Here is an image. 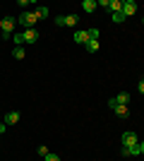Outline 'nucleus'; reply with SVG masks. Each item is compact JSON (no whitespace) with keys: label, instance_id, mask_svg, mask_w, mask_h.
Masks as SVG:
<instances>
[{"label":"nucleus","instance_id":"nucleus-1","mask_svg":"<svg viewBox=\"0 0 144 161\" xmlns=\"http://www.w3.org/2000/svg\"><path fill=\"white\" fill-rule=\"evenodd\" d=\"M36 22H39V14L36 12H22L19 14V24H24V27H29V29H34Z\"/></svg>","mask_w":144,"mask_h":161},{"label":"nucleus","instance_id":"nucleus-2","mask_svg":"<svg viewBox=\"0 0 144 161\" xmlns=\"http://www.w3.org/2000/svg\"><path fill=\"white\" fill-rule=\"evenodd\" d=\"M0 31H3V39H7L14 31V17H3V29Z\"/></svg>","mask_w":144,"mask_h":161},{"label":"nucleus","instance_id":"nucleus-3","mask_svg":"<svg viewBox=\"0 0 144 161\" xmlns=\"http://www.w3.org/2000/svg\"><path fill=\"white\" fill-rule=\"evenodd\" d=\"M135 12H137V3H135V0H125V3H123V14H125V19H127V17H132Z\"/></svg>","mask_w":144,"mask_h":161},{"label":"nucleus","instance_id":"nucleus-4","mask_svg":"<svg viewBox=\"0 0 144 161\" xmlns=\"http://www.w3.org/2000/svg\"><path fill=\"white\" fill-rule=\"evenodd\" d=\"M22 39H24V43H34V41H39V31L36 29H24Z\"/></svg>","mask_w":144,"mask_h":161},{"label":"nucleus","instance_id":"nucleus-5","mask_svg":"<svg viewBox=\"0 0 144 161\" xmlns=\"http://www.w3.org/2000/svg\"><path fill=\"white\" fill-rule=\"evenodd\" d=\"M123 144H125V147H132V144H137V135L132 132V130L123 132Z\"/></svg>","mask_w":144,"mask_h":161},{"label":"nucleus","instance_id":"nucleus-6","mask_svg":"<svg viewBox=\"0 0 144 161\" xmlns=\"http://www.w3.org/2000/svg\"><path fill=\"white\" fill-rule=\"evenodd\" d=\"M108 12L110 14L123 12V0H108Z\"/></svg>","mask_w":144,"mask_h":161},{"label":"nucleus","instance_id":"nucleus-7","mask_svg":"<svg viewBox=\"0 0 144 161\" xmlns=\"http://www.w3.org/2000/svg\"><path fill=\"white\" fill-rule=\"evenodd\" d=\"M22 115L17 113V111H10V113H5V125H14V123H19Z\"/></svg>","mask_w":144,"mask_h":161},{"label":"nucleus","instance_id":"nucleus-8","mask_svg":"<svg viewBox=\"0 0 144 161\" xmlns=\"http://www.w3.org/2000/svg\"><path fill=\"white\" fill-rule=\"evenodd\" d=\"M142 152H139V142L137 144H132V147H125L123 149V156H139Z\"/></svg>","mask_w":144,"mask_h":161},{"label":"nucleus","instance_id":"nucleus-9","mask_svg":"<svg viewBox=\"0 0 144 161\" xmlns=\"http://www.w3.org/2000/svg\"><path fill=\"white\" fill-rule=\"evenodd\" d=\"M113 113H115L118 118H127V115H130V108H127V106H123V103H118V106L113 108Z\"/></svg>","mask_w":144,"mask_h":161},{"label":"nucleus","instance_id":"nucleus-10","mask_svg":"<svg viewBox=\"0 0 144 161\" xmlns=\"http://www.w3.org/2000/svg\"><path fill=\"white\" fill-rule=\"evenodd\" d=\"M96 7H99L96 0H84V3H82V10H84V12H94Z\"/></svg>","mask_w":144,"mask_h":161},{"label":"nucleus","instance_id":"nucleus-11","mask_svg":"<svg viewBox=\"0 0 144 161\" xmlns=\"http://www.w3.org/2000/svg\"><path fill=\"white\" fill-rule=\"evenodd\" d=\"M84 48H87V51H89V53H96V51H99V48H101V46H99V41L89 39V41H87V43H84Z\"/></svg>","mask_w":144,"mask_h":161},{"label":"nucleus","instance_id":"nucleus-12","mask_svg":"<svg viewBox=\"0 0 144 161\" xmlns=\"http://www.w3.org/2000/svg\"><path fill=\"white\" fill-rule=\"evenodd\" d=\"M115 101H118V103H123V106H127V103H130V94H127V92H120V94L115 96Z\"/></svg>","mask_w":144,"mask_h":161},{"label":"nucleus","instance_id":"nucleus-13","mask_svg":"<svg viewBox=\"0 0 144 161\" xmlns=\"http://www.w3.org/2000/svg\"><path fill=\"white\" fill-rule=\"evenodd\" d=\"M75 41L77 43H87V41H89V34L87 31H75Z\"/></svg>","mask_w":144,"mask_h":161},{"label":"nucleus","instance_id":"nucleus-14","mask_svg":"<svg viewBox=\"0 0 144 161\" xmlns=\"http://www.w3.org/2000/svg\"><path fill=\"white\" fill-rule=\"evenodd\" d=\"M12 55H14V58H17V60H22V58H24V55H27V51H24V46H14Z\"/></svg>","mask_w":144,"mask_h":161},{"label":"nucleus","instance_id":"nucleus-15","mask_svg":"<svg viewBox=\"0 0 144 161\" xmlns=\"http://www.w3.org/2000/svg\"><path fill=\"white\" fill-rule=\"evenodd\" d=\"M77 22H79V17H77V14H65V24H67V27H75Z\"/></svg>","mask_w":144,"mask_h":161},{"label":"nucleus","instance_id":"nucleus-16","mask_svg":"<svg viewBox=\"0 0 144 161\" xmlns=\"http://www.w3.org/2000/svg\"><path fill=\"white\" fill-rule=\"evenodd\" d=\"M110 17H113V22H115V24H123V22H125V14H123V12H115V14H110Z\"/></svg>","mask_w":144,"mask_h":161},{"label":"nucleus","instance_id":"nucleus-17","mask_svg":"<svg viewBox=\"0 0 144 161\" xmlns=\"http://www.w3.org/2000/svg\"><path fill=\"white\" fill-rule=\"evenodd\" d=\"M36 14H39V19H46V17H48V7H39Z\"/></svg>","mask_w":144,"mask_h":161},{"label":"nucleus","instance_id":"nucleus-18","mask_svg":"<svg viewBox=\"0 0 144 161\" xmlns=\"http://www.w3.org/2000/svg\"><path fill=\"white\" fill-rule=\"evenodd\" d=\"M87 34H89V39L99 41V29H89V31H87Z\"/></svg>","mask_w":144,"mask_h":161},{"label":"nucleus","instance_id":"nucleus-19","mask_svg":"<svg viewBox=\"0 0 144 161\" xmlns=\"http://www.w3.org/2000/svg\"><path fill=\"white\" fill-rule=\"evenodd\" d=\"M36 152H39V156H43V159H46V156H48V147H43V144H41V147H39V149H36Z\"/></svg>","mask_w":144,"mask_h":161},{"label":"nucleus","instance_id":"nucleus-20","mask_svg":"<svg viewBox=\"0 0 144 161\" xmlns=\"http://www.w3.org/2000/svg\"><path fill=\"white\" fill-rule=\"evenodd\" d=\"M24 43V39H22V31L19 34H14V46H22Z\"/></svg>","mask_w":144,"mask_h":161},{"label":"nucleus","instance_id":"nucleus-21","mask_svg":"<svg viewBox=\"0 0 144 161\" xmlns=\"http://www.w3.org/2000/svg\"><path fill=\"white\" fill-rule=\"evenodd\" d=\"M46 161H60V156H58V154H51V152H48V156H46Z\"/></svg>","mask_w":144,"mask_h":161},{"label":"nucleus","instance_id":"nucleus-22","mask_svg":"<svg viewBox=\"0 0 144 161\" xmlns=\"http://www.w3.org/2000/svg\"><path fill=\"white\" fill-rule=\"evenodd\" d=\"M55 24H60V27H62V24H65V14H58V17H55Z\"/></svg>","mask_w":144,"mask_h":161},{"label":"nucleus","instance_id":"nucleus-23","mask_svg":"<svg viewBox=\"0 0 144 161\" xmlns=\"http://www.w3.org/2000/svg\"><path fill=\"white\" fill-rule=\"evenodd\" d=\"M137 89H139V94H144V80L137 82Z\"/></svg>","mask_w":144,"mask_h":161},{"label":"nucleus","instance_id":"nucleus-24","mask_svg":"<svg viewBox=\"0 0 144 161\" xmlns=\"http://www.w3.org/2000/svg\"><path fill=\"white\" fill-rule=\"evenodd\" d=\"M139 152H142V154H144V142H139Z\"/></svg>","mask_w":144,"mask_h":161},{"label":"nucleus","instance_id":"nucleus-25","mask_svg":"<svg viewBox=\"0 0 144 161\" xmlns=\"http://www.w3.org/2000/svg\"><path fill=\"white\" fill-rule=\"evenodd\" d=\"M0 29H3V17H0Z\"/></svg>","mask_w":144,"mask_h":161},{"label":"nucleus","instance_id":"nucleus-26","mask_svg":"<svg viewBox=\"0 0 144 161\" xmlns=\"http://www.w3.org/2000/svg\"><path fill=\"white\" fill-rule=\"evenodd\" d=\"M0 39H3V31H0Z\"/></svg>","mask_w":144,"mask_h":161},{"label":"nucleus","instance_id":"nucleus-27","mask_svg":"<svg viewBox=\"0 0 144 161\" xmlns=\"http://www.w3.org/2000/svg\"><path fill=\"white\" fill-rule=\"evenodd\" d=\"M142 22H144V19H142Z\"/></svg>","mask_w":144,"mask_h":161}]
</instances>
